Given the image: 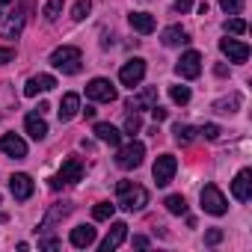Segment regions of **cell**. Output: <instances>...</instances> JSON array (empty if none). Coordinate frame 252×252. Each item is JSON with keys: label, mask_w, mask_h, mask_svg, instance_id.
Listing matches in <instances>:
<instances>
[{"label": "cell", "mask_w": 252, "mask_h": 252, "mask_svg": "<svg viewBox=\"0 0 252 252\" xmlns=\"http://www.w3.org/2000/svg\"><path fill=\"white\" fill-rule=\"evenodd\" d=\"M116 193H119V208H125V211H143L146 205H149V190L146 187H140V184H134V181H119L116 184Z\"/></svg>", "instance_id": "cell-1"}, {"label": "cell", "mask_w": 252, "mask_h": 252, "mask_svg": "<svg viewBox=\"0 0 252 252\" xmlns=\"http://www.w3.org/2000/svg\"><path fill=\"white\" fill-rule=\"evenodd\" d=\"M51 65L60 68L63 74H77L80 65H83V54H80V48H74V45H63V48H57V51L51 54Z\"/></svg>", "instance_id": "cell-2"}, {"label": "cell", "mask_w": 252, "mask_h": 252, "mask_svg": "<svg viewBox=\"0 0 252 252\" xmlns=\"http://www.w3.org/2000/svg\"><path fill=\"white\" fill-rule=\"evenodd\" d=\"M83 172H86L83 160H80V158H68V160L63 163V169L51 178V190H63V187H68V184L83 181Z\"/></svg>", "instance_id": "cell-3"}, {"label": "cell", "mask_w": 252, "mask_h": 252, "mask_svg": "<svg viewBox=\"0 0 252 252\" xmlns=\"http://www.w3.org/2000/svg\"><path fill=\"white\" fill-rule=\"evenodd\" d=\"M146 158V146L140 140H131L128 146H119V155H116V163L119 169H137Z\"/></svg>", "instance_id": "cell-4"}, {"label": "cell", "mask_w": 252, "mask_h": 252, "mask_svg": "<svg viewBox=\"0 0 252 252\" xmlns=\"http://www.w3.org/2000/svg\"><path fill=\"white\" fill-rule=\"evenodd\" d=\"M199 199H202V208H205L208 214H214V217H222V214L228 211V199L222 196V190H220L217 184H205Z\"/></svg>", "instance_id": "cell-5"}, {"label": "cell", "mask_w": 252, "mask_h": 252, "mask_svg": "<svg viewBox=\"0 0 252 252\" xmlns=\"http://www.w3.org/2000/svg\"><path fill=\"white\" fill-rule=\"evenodd\" d=\"M143 77H146V60H140V57H134V60H128L122 68H119V80H122V86H140L143 83Z\"/></svg>", "instance_id": "cell-6"}, {"label": "cell", "mask_w": 252, "mask_h": 252, "mask_svg": "<svg viewBox=\"0 0 252 252\" xmlns=\"http://www.w3.org/2000/svg\"><path fill=\"white\" fill-rule=\"evenodd\" d=\"M175 74L184 77V80H196V77L202 74V54H199V51L181 54V60L175 63Z\"/></svg>", "instance_id": "cell-7"}, {"label": "cell", "mask_w": 252, "mask_h": 252, "mask_svg": "<svg viewBox=\"0 0 252 252\" xmlns=\"http://www.w3.org/2000/svg\"><path fill=\"white\" fill-rule=\"evenodd\" d=\"M86 95H89L92 101H104V104H113V101L119 98L116 86H113L107 77H95V80H89V83H86Z\"/></svg>", "instance_id": "cell-8"}, {"label": "cell", "mask_w": 252, "mask_h": 252, "mask_svg": "<svg viewBox=\"0 0 252 252\" xmlns=\"http://www.w3.org/2000/svg\"><path fill=\"white\" fill-rule=\"evenodd\" d=\"M175 169H178V160H175L172 155H160V158L155 160V166H152V175H155L158 187H166V184L175 178Z\"/></svg>", "instance_id": "cell-9"}, {"label": "cell", "mask_w": 252, "mask_h": 252, "mask_svg": "<svg viewBox=\"0 0 252 252\" xmlns=\"http://www.w3.org/2000/svg\"><path fill=\"white\" fill-rule=\"evenodd\" d=\"M24 30V12H6L0 18V39H18Z\"/></svg>", "instance_id": "cell-10"}, {"label": "cell", "mask_w": 252, "mask_h": 252, "mask_svg": "<svg viewBox=\"0 0 252 252\" xmlns=\"http://www.w3.org/2000/svg\"><path fill=\"white\" fill-rule=\"evenodd\" d=\"M231 196L237 202H249L252 199V169H240L231 181Z\"/></svg>", "instance_id": "cell-11"}, {"label": "cell", "mask_w": 252, "mask_h": 252, "mask_svg": "<svg viewBox=\"0 0 252 252\" xmlns=\"http://www.w3.org/2000/svg\"><path fill=\"white\" fill-rule=\"evenodd\" d=\"M9 190H12V196H15L18 202H27L36 187H33V178H30L27 172H15V175L9 178Z\"/></svg>", "instance_id": "cell-12"}, {"label": "cell", "mask_w": 252, "mask_h": 252, "mask_svg": "<svg viewBox=\"0 0 252 252\" xmlns=\"http://www.w3.org/2000/svg\"><path fill=\"white\" fill-rule=\"evenodd\" d=\"M125 237H128V222H113L110 225V231H107V237L101 240V252H113V249H119L122 243H125Z\"/></svg>", "instance_id": "cell-13"}, {"label": "cell", "mask_w": 252, "mask_h": 252, "mask_svg": "<svg viewBox=\"0 0 252 252\" xmlns=\"http://www.w3.org/2000/svg\"><path fill=\"white\" fill-rule=\"evenodd\" d=\"M220 51L228 57V63H246L249 60V45L237 39H220Z\"/></svg>", "instance_id": "cell-14"}, {"label": "cell", "mask_w": 252, "mask_h": 252, "mask_svg": "<svg viewBox=\"0 0 252 252\" xmlns=\"http://www.w3.org/2000/svg\"><path fill=\"white\" fill-rule=\"evenodd\" d=\"M0 152L15 158V160H21V158H27V143L21 137H15V134H3L0 137Z\"/></svg>", "instance_id": "cell-15"}, {"label": "cell", "mask_w": 252, "mask_h": 252, "mask_svg": "<svg viewBox=\"0 0 252 252\" xmlns=\"http://www.w3.org/2000/svg\"><path fill=\"white\" fill-rule=\"evenodd\" d=\"M24 131H27L33 140H45V137H48V122L42 119V113H27V116H24Z\"/></svg>", "instance_id": "cell-16"}, {"label": "cell", "mask_w": 252, "mask_h": 252, "mask_svg": "<svg viewBox=\"0 0 252 252\" xmlns=\"http://www.w3.org/2000/svg\"><path fill=\"white\" fill-rule=\"evenodd\" d=\"M92 134H95L101 143H107V146H122V131H119V128H113L110 122H95Z\"/></svg>", "instance_id": "cell-17"}, {"label": "cell", "mask_w": 252, "mask_h": 252, "mask_svg": "<svg viewBox=\"0 0 252 252\" xmlns=\"http://www.w3.org/2000/svg\"><path fill=\"white\" fill-rule=\"evenodd\" d=\"M54 86H57V77H54V74H39V77H30V80H27L24 95L33 98V95H39V92H51Z\"/></svg>", "instance_id": "cell-18"}, {"label": "cell", "mask_w": 252, "mask_h": 252, "mask_svg": "<svg viewBox=\"0 0 252 252\" xmlns=\"http://www.w3.org/2000/svg\"><path fill=\"white\" fill-rule=\"evenodd\" d=\"M155 104H158V86H146L137 98H131V101H128V110L140 113V110H152Z\"/></svg>", "instance_id": "cell-19"}, {"label": "cell", "mask_w": 252, "mask_h": 252, "mask_svg": "<svg viewBox=\"0 0 252 252\" xmlns=\"http://www.w3.org/2000/svg\"><path fill=\"white\" fill-rule=\"evenodd\" d=\"M80 113V95L77 92H65L60 101V122H71Z\"/></svg>", "instance_id": "cell-20"}, {"label": "cell", "mask_w": 252, "mask_h": 252, "mask_svg": "<svg viewBox=\"0 0 252 252\" xmlns=\"http://www.w3.org/2000/svg\"><path fill=\"white\" fill-rule=\"evenodd\" d=\"M128 24H131L137 33H143V36L155 33V27H158L155 15H149V12H131V15H128Z\"/></svg>", "instance_id": "cell-21"}, {"label": "cell", "mask_w": 252, "mask_h": 252, "mask_svg": "<svg viewBox=\"0 0 252 252\" xmlns=\"http://www.w3.org/2000/svg\"><path fill=\"white\" fill-rule=\"evenodd\" d=\"M95 237H98V231L92 228V225H77V228H71V246H77V249H86V246H92L95 243Z\"/></svg>", "instance_id": "cell-22"}, {"label": "cell", "mask_w": 252, "mask_h": 252, "mask_svg": "<svg viewBox=\"0 0 252 252\" xmlns=\"http://www.w3.org/2000/svg\"><path fill=\"white\" fill-rule=\"evenodd\" d=\"M160 42H163L166 48H178V45H187V42H190V36H187V30H184V27L172 24V27H166V30L160 33Z\"/></svg>", "instance_id": "cell-23"}, {"label": "cell", "mask_w": 252, "mask_h": 252, "mask_svg": "<svg viewBox=\"0 0 252 252\" xmlns=\"http://www.w3.org/2000/svg\"><path fill=\"white\" fill-rule=\"evenodd\" d=\"M163 205H166V211H169V214H175V217L187 214V199H184V196H178V193H175V196H166V202H163Z\"/></svg>", "instance_id": "cell-24"}, {"label": "cell", "mask_w": 252, "mask_h": 252, "mask_svg": "<svg viewBox=\"0 0 252 252\" xmlns=\"http://www.w3.org/2000/svg\"><path fill=\"white\" fill-rule=\"evenodd\" d=\"M175 143H181V146H187V143H193L196 140V128H190V125H175Z\"/></svg>", "instance_id": "cell-25"}, {"label": "cell", "mask_w": 252, "mask_h": 252, "mask_svg": "<svg viewBox=\"0 0 252 252\" xmlns=\"http://www.w3.org/2000/svg\"><path fill=\"white\" fill-rule=\"evenodd\" d=\"M113 214H116V205H110V202H98V205L92 208V217H95L98 222H104V220H113Z\"/></svg>", "instance_id": "cell-26"}, {"label": "cell", "mask_w": 252, "mask_h": 252, "mask_svg": "<svg viewBox=\"0 0 252 252\" xmlns=\"http://www.w3.org/2000/svg\"><path fill=\"white\" fill-rule=\"evenodd\" d=\"M240 107V95H231V98H225V101H217L214 104V110L217 113H234Z\"/></svg>", "instance_id": "cell-27"}, {"label": "cell", "mask_w": 252, "mask_h": 252, "mask_svg": "<svg viewBox=\"0 0 252 252\" xmlns=\"http://www.w3.org/2000/svg\"><path fill=\"white\" fill-rule=\"evenodd\" d=\"M68 211H71V205H65V202H63V205H57V208H54V211H51V214L45 217V222H42V228H51V225H54V220H60V217H65Z\"/></svg>", "instance_id": "cell-28"}, {"label": "cell", "mask_w": 252, "mask_h": 252, "mask_svg": "<svg viewBox=\"0 0 252 252\" xmlns=\"http://www.w3.org/2000/svg\"><path fill=\"white\" fill-rule=\"evenodd\" d=\"M63 6H65V0H48V3H45V18L48 21H57L60 12H63Z\"/></svg>", "instance_id": "cell-29"}, {"label": "cell", "mask_w": 252, "mask_h": 252, "mask_svg": "<svg viewBox=\"0 0 252 252\" xmlns=\"http://www.w3.org/2000/svg\"><path fill=\"white\" fill-rule=\"evenodd\" d=\"M140 128H143V119H140V113H134V110H131V113H128V119H125V134H131V137H134Z\"/></svg>", "instance_id": "cell-30"}, {"label": "cell", "mask_w": 252, "mask_h": 252, "mask_svg": "<svg viewBox=\"0 0 252 252\" xmlns=\"http://www.w3.org/2000/svg\"><path fill=\"white\" fill-rule=\"evenodd\" d=\"M89 12H92V0H77L74 9H71V18H74V21H83Z\"/></svg>", "instance_id": "cell-31"}, {"label": "cell", "mask_w": 252, "mask_h": 252, "mask_svg": "<svg viewBox=\"0 0 252 252\" xmlns=\"http://www.w3.org/2000/svg\"><path fill=\"white\" fill-rule=\"evenodd\" d=\"M196 134H199V137H205V140H220V134H222V131H220V125L208 122V125H202Z\"/></svg>", "instance_id": "cell-32"}, {"label": "cell", "mask_w": 252, "mask_h": 252, "mask_svg": "<svg viewBox=\"0 0 252 252\" xmlns=\"http://www.w3.org/2000/svg\"><path fill=\"white\" fill-rule=\"evenodd\" d=\"M169 98L184 107V104L190 101V89H187V86H172V89H169Z\"/></svg>", "instance_id": "cell-33"}, {"label": "cell", "mask_w": 252, "mask_h": 252, "mask_svg": "<svg viewBox=\"0 0 252 252\" xmlns=\"http://www.w3.org/2000/svg\"><path fill=\"white\" fill-rule=\"evenodd\" d=\"M220 6L225 15H240L243 12V0H220Z\"/></svg>", "instance_id": "cell-34"}, {"label": "cell", "mask_w": 252, "mask_h": 252, "mask_svg": "<svg viewBox=\"0 0 252 252\" xmlns=\"http://www.w3.org/2000/svg\"><path fill=\"white\" fill-rule=\"evenodd\" d=\"M225 33H231V36L246 33V21H243V18H231V21H225Z\"/></svg>", "instance_id": "cell-35"}, {"label": "cell", "mask_w": 252, "mask_h": 252, "mask_svg": "<svg viewBox=\"0 0 252 252\" xmlns=\"http://www.w3.org/2000/svg\"><path fill=\"white\" fill-rule=\"evenodd\" d=\"M220 240H222V228H208V231H205V243H208V246H217Z\"/></svg>", "instance_id": "cell-36"}, {"label": "cell", "mask_w": 252, "mask_h": 252, "mask_svg": "<svg viewBox=\"0 0 252 252\" xmlns=\"http://www.w3.org/2000/svg\"><path fill=\"white\" fill-rule=\"evenodd\" d=\"M193 9V0H175V3H172V12L175 15H184V12H190Z\"/></svg>", "instance_id": "cell-37"}, {"label": "cell", "mask_w": 252, "mask_h": 252, "mask_svg": "<svg viewBox=\"0 0 252 252\" xmlns=\"http://www.w3.org/2000/svg\"><path fill=\"white\" fill-rule=\"evenodd\" d=\"M39 249H60V240L57 237H39Z\"/></svg>", "instance_id": "cell-38"}, {"label": "cell", "mask_w": 252, "mask_h": 252, "mask_svg": "<svg viewBox=\"0 0 252 252\" xmlns=\"http://www.w3.org/2000/svg\"><path fill=\"white\" fill-rule=\"evenodd\" d=\"M15 60V51L12 48H0V65H6V63H12Z\"/></svg>", "instance_id": "cell-39"}, {"label": "cell", "mask_w": 252, "mask_h": 252, "mask_svg": "<svg viewBox=\"0 0 252 252\" xmlns=\"http://www.w3.org/2000/svg\"><path fill=\"white\" fill-rule=\"evenodd\" d=\"M152 116H155V122H163V119H166L169 113H166V110H163L160 104H155V107H152Z\"/></svg>", "instance_id": "cell-40"}, {"label": "cell", "mask_w": 252, "mask_h": 252, "mask_svg": "<svg viewBox=\"0 0 252 252\" xmlns=\"http://www.w3.org/2000/svg\"><path fill=\"white\" fill-rule=\"evenodd\" d=\"M134 246H137V249H146V246H149V237L137 234V237H134Z\"/></svg>", "instance_id": "cell-41"}, {"label": "cell", "mask_w": 252, "mask_h": 252, "mask_svg": "<svg viewBox=\"0 0 252 252\" xmlns=\"http://www.w3.org/2000/svg\"><path fill=\"white\" fill-rule=\"evenodd\" d=\"M12 3V0H0V6H9Z\"/></svg>", "instance_id": "cell-42"}, {"label": "cell", "mask_w": 252, "mask_h": 252, "mask_svg": "<svg viewBox=\"0 0 252 252\" xmlns=\"http://www.w3.org/2000/svg\"><path fill=\"white\" fill-rule=\"evenodd\" d=\"M0 202H3V196H0Z\"/></svg>", "instance_id": "cell-43"}]
</instances>
